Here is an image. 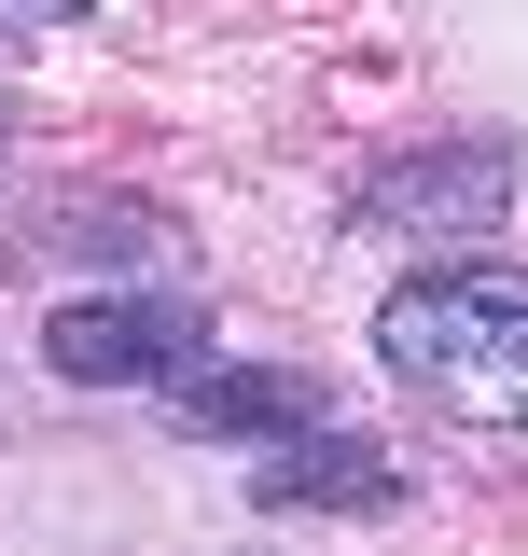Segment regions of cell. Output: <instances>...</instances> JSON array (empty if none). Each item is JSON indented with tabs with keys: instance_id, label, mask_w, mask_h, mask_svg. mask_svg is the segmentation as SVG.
<instances>
[{
	"instance_id": "6",
	"label": "cell",
	"mask_w": 528,
	"mask_h": 556,
	"mask_svg": "<svg viewBox=\"0 0 528 556\" xmlns=\"http://www.w3.org/2000/svg\"><path fill=\"white\" fill-rule=\"evenodd\" d=\"M0 139H14V112H0Z\"/></svg>"
},
{
	"instance_id": "3",
	"label": "cell",
	"mask_w": 528,
	"mask_h": 556,
	"mask_svg": "<svg viewBox=\"0 0 528 556\" xmlns=\"http://www.w3.org/2000/svg\"><path fill=\"white\" fill-rule=\"evenodd\" d=\"M501 208H515V153H487V139L403 153V167L362 181V223H376V237H487Z\"/></svg>"
},
{
	"instance_id": "2",
	"label": "cell",
	"mask_w": 528,
	"mask_h": 556,
	"mask_svg": "<svg viewBox=\"0 0 528 556\" xmlns=\"http://www.w3.org/2000/svg\"><path fill=\"white\" fill-rule=\"evenodd\" d=\"M42 362L70 390H181L209 362V306L196 292H112V306H56L42 320Z\"/></svg>"
},
{
	"instance_id": "1",
	"label": "cell",
	"mask_w": 528,
	"mask_h": 556,
	"mask_svg": "<svg viewBox=\"0 0 528 556\" xmlns=\"http://www.w3.org/2000/svg\"><path fill=\"white\" fill-rule=\"evenodd\" d=\"M376 362H390L403 390L460 404V417L528 431V265L445 251V265L390 278V306H376Z\"/></svg>"
},
{
	"instance_id": "5",
	"label": "cell",
	"mask_w": 528,
	"mask_h": 556,
	"mask_svg": "<svg viewBox=\"0 0 528 556\" xmlns=\"http://www.w3.org/2000/svg\"><path fill=\"white\" fill-rule=\"evenodd\" d=\"M167 404L196 417V431H264V445H292V431H320V417H334L320 390H306V376H278V362H196Z\"/></svg>"
},
{
	"instance_id": "4",
	"label": "cell",
	"mask_w": 528,
	"mask_h": 556,
	"mask_svg": "<svg viewBox=\"0 0 528 556\" xmlns=\"http://www.w3.org/2000/svg\"><path fill=\"white\" fill-rule=\"evenodd\" d=\"M251 501H278V515H376V501H403V473H390V445H362V431H292L278 459H264V486Z\"/></svg>"
}]
</instances>
